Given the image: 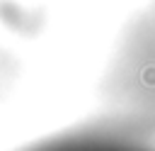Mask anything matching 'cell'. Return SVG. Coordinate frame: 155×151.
Here are the masks:
<instances>
[{"label":"cell","instance_id":"cell-1","mask_svg":"<svg viewBox=\"0 0 155 151\" xmlns=\"http://www.w3.org/2000/svg\"><path fill=\"white\" fill-rule=\"evenodd\" d=\"M19 151H155V141L111 117H102L85 127H70L34 141Z\"/></svg>","mask_w":155,"mask_h":151}]
</instances>
